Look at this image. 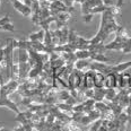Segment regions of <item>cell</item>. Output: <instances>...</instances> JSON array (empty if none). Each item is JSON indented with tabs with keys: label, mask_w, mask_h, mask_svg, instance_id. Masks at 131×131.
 <instances>
[{
	"label": "cell",
	"mask_w": 131,
	"mask_h": 131,
	"mask_svg": "<svg viewBox=\"0 0 131 131\" xmlns=\"http://www.w3.org/2000/svg\"><path fill=\"white\" fill-rule=\"evenodd\" d=\"M120 12V8L114 6L108 7L105 12L102 13V20L101 26L97 34L93 39H91V44H104V41L107 39V36L112 33H116L121 28V25H119L115 20L116 15Z\"/></svg>",
	"instance_id": "obj_1"
},
{
	"label": "cell",
	"mask_w": 131,
	"mask_h": 131,
	"mask_svg": "<svg viewBox=\"0 0 131 131\" xmlns=\"http://www.w3.org/2000/svg\"><path fill=\"white\" fill-rule=\"evenodd\" d=\"M12 4L14 8L23 16H25V17H31L32 16V13H33L32 8L29 6H27L26 4H24L23 1H20V0H13Z\"/></svg>",
	"instance_id": "obj_2"
},
{
	"label": "cell",
	"mask_w": 131,
	"mask_h": 131,
	"mask_svg": "<svg viewBox=\"0 0 131 131\" xmlns=\"http://www.w3.org/2000/svg\"><path fill=\"white\" fill-rule=\"evenodd\" d=\"M131 81V75L128 72H120L118 73V87L120 89H129Z\"/></svg>",
	"instance_id": "obj_3"
},
{
	"label": "cell",
	"mask_w": 131,
	"mask_h": 131,
	"mask_svg": "<svg viewBox=\"0 0 131 131\" xmlns=\"http://www.w3.org/2000/svg\"><path fill=\"white\" fill-rule=\"evenodd\" d=\"M118 87V73H110L104 77V83H103V88L112 89Z\"/></svg>",
	"instance_id": "obj_4"
},
{
	"label": "cell",
	"mask_w": 131,
	"mask_h": 131,
	"mask_svg": "<svg viewBox=\"0 0 131 131\" xmlns=\"http://www.w3.org/2000/svg\"><path fill=\"white\" fill-rule=\"evenodd\" d=\"M0 31H8V32H15V26L10 21L9 14H6L2 18H0Z\"/></svg>",
	"instance_id": "obj_5"
},
{
	"label": "cell",
	"mask_w": 131,
	"mask_h": 131,
	"mask_svg": "<svg viewBox=\"0 0 131 131\" xmlns=\"http://www.w3.org/2000/svg\"><path fill=\"white\" fill-rule=\"evenodd\" d=\"M44 37H45L44 29H40L39 32L28 35V40L32 41V42H43V41H44Z\"/></svg>",
	"instance_id": "obj_6"
},
{
	"label": "cell",
	"mask_w": 131,
	"mask_h": 131,
	"mask_svg": "<svg viewBox=\"0 0 131 131\" xmlns=\"http://www.w3.org/2000/svg\"><path fill=\"white\" fill-rule=\"evenodd\" d=\"M104 77L102 72L100 71H95L94 75V83H95V87H103V83H104Z\"/></svg>",
	"instance_id": "obj_7"
},
{
	"label": "cell",
	"mask_w": 131,
	"mask_h": 131,
	"mask_svg": "<svg viewBox=\"0 0 131 131\" xmlns=\"http://www.w3.org/2000/svg\"><path fill=\"white\" fill-rule=\"evenodd\" d=\"M116 95H118V92L115 91V88H112V89H106L105 92V100L107 101V102H112V101L114 100V98L116 97Z\"/></svg>",
	"instance_id": "obj_8"
},
{
	"label": "cell",
	"mask_w": 131,
	"mask_h": 131,
	"mask_svg": "<svg viewBox=\"0 0 131 131\" xmlns=\"http://www.w3.org/2000/svg\"><path fill=\"white\" fill-rule=\"evenodd\" d=\"M5 58V46H0V63L4 62Z\"/></svg>",
	"instance_id": "obj_9"
},
{
	"label": "cell",
	"mask_w": 131,
	"mask_h": 131,
	"mask_svg": "<svg viewBox=\"0 0 131 131\" xmlns=\"http://www.w3.org/2000/svg\"><path fill=\"white\" fill-rule=\"evenodd\" d=\"M102 1H103V4H104L105 6H107V7L114 6V4L112 2V0H102Z\"/></svg>",
	"instance_id": "obj_10"
},
{
	"label": "cell",
	"mask_w": 131,
	"mask_h": 131,
	"mask_svg": "<svg viewBox=\"0 0 131 131\" xmlns=\"http://www.w3.org/2000/svg\"><path fill=\"white\" fill-rule=\"evenodd\" d=\"M123 2H124V0H118V1H116V5H115V6L121 9V7H122V5H123Z\"/></svg>",
	"instance_id": "obj_11"
},
{
	"label": "cell",
	"mask_w": 131,
	"mask_h": 131,
	"mask_svg": "<svg viewBox=\"0 0 131 131\" xmlns=\"http://www.w3.org/2000/svg\"><path fill=\"white\" fill-rule=\"evenodd\" d=\"M1 64L2 63H0V69H1ZM0 89H1V83H0Z\"/></svg>",
	"instance_id": "obj_12"
}]
</instances>
